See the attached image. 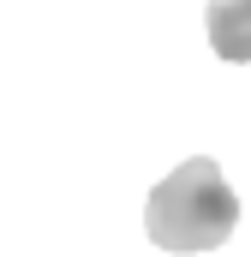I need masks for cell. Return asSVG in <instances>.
<instances>
[{
  "instance_id": "cell-1",
  "label": "cell",
  "mask_w": 251,
  "mask_h": 257,
  "mask_svg": "<svg viewBox=\"0 0 251 257\" xmlns=\"http://www.w3.org/2000/svg\"><path fill=\"white\" fill-rule=\"evenodd\" d=\"M144 227L162 251H215L233 227H239V197L227 186V174L209 162V156H191L180 162L156 192H150V209H144Z\"/></svg>"
},
{
  "instance_id": "cell-2",
  "label": "cell",
  "mask_w": 251,
  "mask_h": 257,
  "mask_svg": "<svg viewBox=\"0 0 251 257\" xmlns=\"http://www.w3.org/2000/svg\"><path fill=\"white\" fill-rule=\"evenodd\" d=\"M203 24H209V48L221 60L233 66L251 60V0H203Z\"/></svg>"
}]
</instances>
